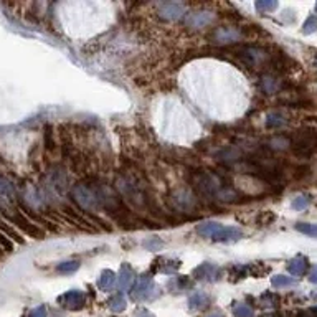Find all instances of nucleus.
I'll use <instances>...</instances> for the list:
<instances>
[{"instance_id": "f257e3e1", "label": "nucleus", "mask_w": 317, "mask_h": 317, "mask_svg": "<svg viewBox=\"0 0 317 317\" xmlns=\"http://www.w3.org/2000/svg\"><path fill=\"white\" fill-rule=\"evenodd\" d=\"M238 56L241 63H245L246 66L259 69V68H271V58L273 53H269L266 48L256 45H241L233 51Z\"/></svg>"}, {"instance_id": "f03ea898", "label": "nucleus", "mask_w": 317, "mask_h": 317, "mask_svg": "<svg viewBox=\"0 0 317 317\" xmlns=\"http://www.w3.org/2000/svg\"><path fill=\"white\" fill-rule=\"evenodd\" d=\"M291 147L289 149L297 155V157L307 159L314 152H317V132L314 129H299L289 137Z\"/></svg>"}, {"instance_id": "7ed1b4c3", "label": "nucleus", "mask_w": 317, "mask_h": 317, "mask_svg": "<svg viewBox=\"0 0 317 317\" xmlns=\"http://www.w3.org/2000/svg\"><path fill=\"white\" fill-rule=\"evenodd\" d=\"M71 195L75 198V202L80 205L83 210L88 211H94L99 208V202H98V195L96 190H94L93 184H78L73 187Z\"/></svg>"}, {"instance_id": "20e7f679", "label": "nucleus", "mask_w": 317, "mask_h": 317, "mask_svg": "<svg viewBox=\"0 0 317 317\" xmlns=\"http://www.w3.org/2000/svg\"><path fill=\"white\" fill-rule=\"evenodd\" d=\"M5 216L15 225L17 228L21 230L23 233H27L28 236L37 238V240H42V238L45 236L43 230L38 227V225H35L32 220H28L27 216L21 213V211H12V213H5Z\"/></svg>"}, {"instance_id": "39448f33", "label": "nucleus", "mask_w": 317, "mask_h": 317, "mask_svg": "<svg viewBox=\"0 0 317 317\" xmlns=\"http://www.w3.org/2000/svg\"><path fill=\"white\" fill-rule=\"evenodd\" d=\"M152 291H154V279L150 277V275H142L137 277L131 288V297L134 301H144L150 296Z\"/></svg>"}, {"instance_id": "423d86ee", "label": "nucleus", "mask_w": 317, "mask_h": 317, "mask_svg": "<svg viewBox=\"0 0 317 317\" xmlns=\"http://www.w3.org/2000/svg\"><path fill=\"white\" fill-rule=\"evenodd\" d=\"M241 38L240 30L232 28V27H218L213 30L211 33V40L218 45H230V43H234Z\"/></svg>"}, {"instance_id": "0eeeda50", "label": "nucleus", "mask_w": 317, "mask_h": 317, "mask_svg": "<svg viewBox=\"0 0 317 317\" xmlns=\"http://www.w3.org/2000/svg\"><path fill=\"white\" fill-rule=\"evenodd\" d=\"M213 14L211 12H207V10H202V12H193V14L187 15L185 17V25L189 28H203L207 25H210L213 21Z\"/></svg>"}, {"instance_id": "6e6552de", "label": "nucleus", "mask_w": 317, "mask_h": 317, "mask_svg": "<svg viewBox=\"0 0 317 317\" xmlns=\"http://www.w3.org/2000/svg\"><path fill=\"white\" fill-rule=\"evenodd\" d=\"M185 7L180 2H162L159 5V15L166 20H175L182 17Z\"/></svg>"}, {"instance_id": "1a4fd4ad", "label": "nucleus", "mask_w": 317, "mask_h": 317, "mask_svg": "<svg viewBox=\"0 0 317 317\" xmlns=\"http://www.w3.org/2000/svg\"><path fill=\"white\" fill-rule=\"evenodd\" d=\"M60 302L69 311H78V309H81L85 304V294L81 293V291H68L66 294H63V296L60 297Z\"/></svg>"}, {"instance_id": "9d476101", "label": "nucleus", "mask_w": 317, "mask_h": 317, "mask_svg": "<svg viewBox=\"0 0 317 317\" xmlns=\"http://www.w3.org/2000/svg\"><path fill=\"white\" fill-rule=\"evenodd\" d=\"M221 271L211 263H203L193 271V276L200 281H216L220 277Z\"/></svg>"}, {"instance_id": "9b49d317", "label": "nucleus", "mask_w": 317, "mask_h": 317, "mask_svg": "<svg viewBox=\"0 0 317 317\" xmlns=\"http://www.w3.org/2000/svg\"><path fill=\"white\" fill-rule=\"evenodd\" d=\"M221 230H223V225L216 223V221H203V223H200L197 227V233L203 238L216 241V238H218V234L221 233Z\"/></svg>"}, {"instance_id": "f8f14e48", "label": "nucleus", "mask_w": 317, "mask_h": 317, "mask_svg": "<svg viewBox=\"0 0 317 317\" xmlns=\"http://www.w3.org/2000/svg\"><path fill=\"white\" fill-rule=\"evenodd\" d=\"M307 268H309V259L306 256H296L288 263V271L293 276H302L306 275Z\"/></svg>"}, {"instance_id": "ddd939ff", "label": "nucleus", "mask_w": 317, "mask_h": 317, "mask_svg": "<svg viewBox=\"0 0 317 317\" xmlns=\"http://www.w3.org/2000/svg\"><path fill=\"white\" fill-rule=\"evenodd\" d=\"M15 198V187L7 177L0 175V200L2 202H14Z\"/></svg>"}, {"instance_id": "4468645a", "label": "nucleus", "mask_w": 317, "mask_h": 317, "mask_svg": "<svg viewBox=\"0 0 317 317\" xmlns=\"http://www.w3.org/2000/svg\"><path fill=\"white\" fill-rule=\"evenodd\" d=\"M132 279H134L132 269L129 268V264H123V268H121V271H119V276H117V291L127 289L129 286L132 284Z\"/></svg>"}, {"instance_id": "2eb2a0df", "label": "nucleus", "mask_w": 317, "mask_h": 317, "mask_svg": "<svg viewBox=\"0 0 317 317\" xmlns=\"http://www.w3.org/2000/svg\"><path fill=\"white\" fill-rule=\"evenodd\" d=\"M261 88L266 94H275L281 89V81L277 80V76L264 75L261 80Z\"/></svg>"}, {"instance_id": "dca6fc26", "label": "nucleus", "mask_w": 317, "mask_h": 317, "mask_svg": "<svg viewBox=\"0 0 317 317\" xmlns=\"http://www.w3.org/2000/svg\"><path fill=\"white\" fill-rule=\"evenodd\" d=\"M210 304V297L205 293H195L189 297V307L192 311H200Z\"/></svg>"}, {"instance_id": "f3484780", "label": "nucleus", "mask_w": 317, "mask_h": 317, "mask_svg": "<svg viewBox=\"0 0 317 317\" xmlns=\"http://www.w3.org/2000/svg\"><path fill=\"white\" fill-rule=\"evenodd\" d=\"M291 147L288 136H275L266 142V149L269 150H286Z\"/></svg>"}, {"instance_id": "a211bd4d", "label": "nucleus", "mask_w": 317, "mask_h": 317, "mask_svg": "<svg viewBox=\"0 0 317 317\" xmlns=\"http://www.w3.org/2000/svg\"><path fill=\"white\" fill-rule=\"evenodd\" d=\"M116 275L112 271H104L103 275H101V277H99V281H98V286L101 288L103 291H109L112 286H114V283H116Z\"/></svg>"}, {"instance_id": "6ab92c4d", "label": "nucleus", "mask_w": 317, "mask_h": 317, "mask_svg": "<svg viewBox=\"0 0 317 317\" xmlns=\"http://www.w3.org/2000/svg\"><path fill=\"white\" fill-rule=\"evenodd\" d=\"M107 307L112 311V312H116V314H119V312H123L126 309V299L123 294H116V296H112L109 301H107Z\"/></svg>"}, {"instance_id": "aec40b11", "label": "nucleus", "mask_w": 317, "mask_h": 317, "mask_svg": "<svg viewBox=\"0 0 317 317\" xmlns=\"http://www.w3.org/2000/svg\"><path fill=\"white\" fill-rule=\"evenodd\" d=\"M271 284L275 288H289V286H296L297 281L293 279V277H288V276H283V275H277V276H273L271 277Z\"/></svg>"}, {"instance_id": "412c9836", "label": "nucleus", "mask_w": 317, "mask_h": 317, "mask_svg": "<svg viewBox=\"0 0 317 317\" xmlns=\"http://www.w3.org/2000/svg\"><path fill=\"white\" fill-rule=\"evenodd\" d=\"M283 124H284V117L281 114H277V112H271V114H268V117H266V127L268 129H277Z\"/></svg>"}, {"instance_id": "4be33fe9", "label": "nucleus", "mask_w": 317, "mask_h": 317, "mask_svg": "<svg viewBox=\"0 0 317 317\" xmlns=\"http://www.w3.org/2000/svg\"><path fill=\"white\" fill-rule=\"evenodd\" d=\"M296 230L301 232L307 236H312V238H317V225H312V223H297L296 225Z\"/></svg>"}, {"instance_id": "5701e85b", "label": "nucleus", "mask_w": 317, "mask_h": 317, "mask_svg": "<svg viewBox=\"0 0 317 317\" xmlns=\"http://www.w3.org/2000/svg\"><path fill=\"white\" fill-rule=\"evenodd\" d=\"M254 7H256V10H259V12H271L277 8V2H275V0H258V2L254 3Z\"/></svg>"}, {"instance_id": "b1692460", "label": "nucleus", "mask_w": 317, "mask_h": 317, "mask_svg": "<svg viewBox=\"0 0 317 317\" xmlns=\"http://www.w3.org/2000/svg\"><path fill=\"white\" fill-rule=\"evenodd\" d=\"M233 314L236 317H253V309L246 306V304H236L233 307Z\"/></svg>"}, {"instance_id": "393cba45", "label": "nucleus", "mask_w": 317, "mask_h": 317, "mask_svg": "<svg viewBox=\"0 0 317 317\" xmlns=\"http://www.w3.org/2000/svg\"><path fill=\"white\" fill-rule=\"evenodd\" d=\"M0 228H2L3 232H5V236H7V234H8V236H10V240H14V241H17V243H20V245H21V243H23V240H21V238H20V234H19V233H15V230L12 228L10 225H7L5 221L0 220Z\"/></svg>"}, {"instance_id": "a878e982", "label": "nucleus", "mask_w": 317, "mask_h": 317, "mask_svg": "<svg viewBox=\"0 0 317 317\" xmlns=\"http://www.w3.org/2000/svg\"><path fill=\"white\" fill-rule=\"evenodd\" d=\"M317 32V17L316 15H311L309 19L304 21V27H302V33L304 35H311Z\"/></svg>"}, {"instance_id": "bb28decb", "label": "nucleus", "mask_w": 317, "mask_h": 317, "mask_svg": "<svg viewBox=\"0 0 317 317\" xmlns=\"http://www.w3.org/2000/svg\"><path fill=\"white\" fill-rule=\"evenodd\" d=\"M80 268V263L78 261H66V263H62L58 266V271L60 273H66V275H69V273H75L76 269Z\"/></svg>"}, {"instance_id": "cd10ccee", "label": "nucleus", "mask_w": 317, "mask_h": 317, "mask_svg": "<svg viewBox=\"0 0 317 317\" xmlns=\"http://www.w3.org/2000/svg\"><path fill=\"white\" fill-rule=\"evenodd\" d=\"M309 203H311V198H309V197H304V195H301V197L294 198V202H293V208H294V210H304V208L309 207Z\"/></svg>"}, {"instance_id": "c85d7f7f", "label": "nucleus", "mask_w": 317, "mask_h": 317, "mask_svg": "<svg viewBox=\"0 0 317 317\" xmlns=\"http://www.w3.org/2000/svg\"><path fill=\"white\" fill-rule=\"evenodd\" d=\"M261 299H263V304H264V306H269V307H271V306H276L277 301H279V299H277L275 294H271V293L263 294Z\"/></svg>"}, {"instance_id": "c756f323", "label": "nucleus", "mask_w": 317, "mask_h": 317, "mask_svg": "<svg viewBox=\"0 0 317 317\" xmlns=\"http://www.w3.org/2000/svg\"><path fill=\"white\" fill-rule=\"evenodd\" d=\"M28 317H46V309L45 307H37V309H33L32 312H30V316Z\"/></svg>"}, {"instance_id": "7c9ffc66", "label": "nucleus", "mask_w": 317, "mask_h": 317, "mask_svg": "<svg viewBox=\"0 0 317 317\" xmlns=\"http://www.w3.org/2000/svg\"><path fill=\"white\" fill-rule=\"evenodd\" d=\"M146 245V248H149V250H155V248H159L162 243L160 241H157V240H154V241H147V243H144Z\"/></svg>"}, {"instance_id": "2f4dec72", "label": "nucleus", "mask_w": 317, "mask_h": 317, "mask_svg": "<svg viewBox=\"0 0 317 317\" xmlns=\"http://www.w3.org/2000/svg\"><path fill=\"white\" fill-rule=\"evenodd\" d=\"M309 281L311 283H317V266L312 268V271H311V275H309Z\"/></svg>"}, {"instance_id": "473e14b6", "label": "nucleus", "mask_w": 317, "mask_h": 317, "mask_svg": "<svg viewBox=\"0 0 317 317\" xmlns=\"http://www.w3.org/2000/svg\"><path fill=\"white\" fill-rule=\"evenodd\" d=\"M137 317H154V314H150L149 311L142 309V311H139V312H137Z\"/></svg>"}, {"instance_id": "72a5a7b5", "label": "nucleus", "mask_w": 317, "mask_h": 317, "mask_svg": "<svg viewBox=\"0 0 317 317\" xmlns=\"http://www.w3.org/2000/svg\"><path fill=\"white\" fill-rule=\"evenodd\" d=\"M311 296H312V299H314V301H317V291H314V293H312Z\"/></svg>"}, {"instance_id": "f704fd0d", "label": "nucleus", "mask_w": 317, "mask_h": 317, "mask_svg": "<svg viewBox=\"0 0 317 317\" xmlns=\"http://www.w3.org/2000/svg\"><path fill=\"white\" fill-rule=\"evenodd\" d=\"M210 317H221V316L218 314V312H216V314H213V316H210Z\"/></svg>"}, {"instance_id": "c9c22d12", "label": "nucleus", "mask_w": 317, "mask_h": 317, "mask_svg": "<svg viewBox=\"0 0 317 317\" xmlns=\"http://www.w3.org/2000/svg\"><path fill=\"white\" fill-rule=\"evenodd\" d=\"M0 254H2V248H0Z\"/></svg>"}, {"instance_id": "e433bc0d", "label": "nucleus", "mask_w": 317, "mask_h": 317, "mask_svg": "<svg viewBox=\"0 0 317 317\" xmlns=\"http://www.w3.org/2000/svg\"><path fill=\"white\" fill-rule=\"evenodd\" d=\"M316 12H317V3H316Z\"/></svg>"}]
</instances>
